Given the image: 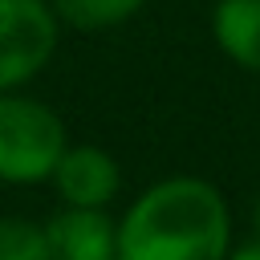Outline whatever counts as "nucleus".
<instances>
[{
	"instance_id": "obj_1",
	"label": "nucleus",
	"mask_w": 260,
	"mask_h": 260,
	"mask_svg": "<svg viewBox=\"0 0 260 260\" xmlns=\"http://www.w3.org/2000/svg\"><path fill=\"white\" fill-rule=\"evenodd\" d=\"M232 211L215 183L167 175L118 219V260H228Z\"/></svg>"
},
{
	"instance_id": "obj_2",
	"label": "nucleus",
	"mask_w": 260,
	"mask_h": 260,
	"mask_svg": "<svg viewBox=\"0 0 260 260\" xmlns=\"http://www.w3.org/2000/svg\"><path fill=\"white\" fill-rule=\"evenodd\" d=\"M65 146L69 130L49 102L24 89L0 93V183L8 187L49 183Z\"/></svg>"
},
{
	"instance_id": "obj_3",
	"label": "nucleus",
	"mask_w": 260,
	"mask_h": 260,
	"mask_svg": "<svg viewBox=\"0 0 260 260\" xmlns=\"http://www.w3.org/2000/svg\"><path fill=\"white\" fill-rule=\"evenodd\" d=\"M61 16L49 0H0V93L24 89L57 53Z\"/></svg>"
},
{
	"instance_id": "obj_4",
	"label": "nucleus",
	"mask_w": 260,
	"mask_h": 260,
	"mask_svg": "<svg viewBox=\"0 0 260 260\" xmlns=\"http://www.w3.org/2000/svg\"><path fill=\"white\" fill-rule=\"evenodd\" d=\"M49 183L57 187V199L69 207H110L122 191V167L110 150L93 142H69Z\"/></svg>"
},
{
	"instance_id": "obj_5",
	"label": "nucleus",
	"mask_w": 260,
	"mask_h": 260,
	"mask_svg": "<svg viewBox=\"0 0 260 260\" xmlns=\"http://www.w3.org/2000/svg\"><path fill=\"white\" fill-rule=\"evenodd\" d=\"M53 260H118V223L106 207H69L45 219Z\"/></svg>"
},
{
	"instance_id": "obj_6",
	"label": "nucleus",
	"mask_w": 260,
	"mask_h": 260,
	"mask_svg": "<svg viewBox=\"0 0 260 260\" xmlns=\"http://www.w3.org/2000/svg\"><path fill=\"white\" fill-rule=\"evenodd\" d=\"M211 37L228 61L260 73V0H215Z\"/></svg>"
},
{
	"instance_id": "obj_7",
	"label": "nucleus",
	"mask_w": 260,
	"mask_h": 260,
	"mask_svg": "<svg viewBox=\"0 0 260 260\" xmlns=\"http://www.w3.org/2000/svg\"><path fill=\"white\" fill-rule=\"evenodd\" d=\"M49 4L61 16V24L81 28V32H102V28H118L130 16H138L146 0H49Z\"/></svg>"
},
{
	"instance_id": "obj_8",
	"label": "nucleus",
	"mask_w": 260,
	"mask_h": 260,
	"mask_svg": "<svg viewBox=\"0 0 260 260\" xmlns=\"http://www.w3.org/2000/svg\"><path fill=\"white\" fill-rule=\"evenodd\" d=\"M0 260H53L45 223L24 215H0Z\"/></svg>"
},
{
	"instance_id": "obj_9",
	"label": "nucleus",
	"mask_w": 260,
	"mask_h": 260,
	"mask_svg": "<svg viewBox=\"0 0 260 260\" xmlns=\"http://www.w3.org/2000/svg\"><path fill=\"white\" fill-rule=\"evenodd\" d=\"M228 260H260V236H256V240H248V244H240V248H232V252H228Z\"/></svg>"
},
{
	"instance_id": "obj_10",
	"label": "nucleus",
	"mask_w": 260,
	"mask_h": 260,
	"mask_svg": "<svg viewBox=\"0 0 260 260\" xmlns=\"http://www.w3.org/2000/svg\"><path fill=\"white\" fill-rule=\"evenodd\" d=\"M252 228H256V236H260V195H256V211H252Z\"/></svg>"
}]
</instances>
